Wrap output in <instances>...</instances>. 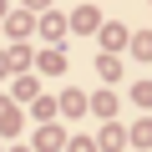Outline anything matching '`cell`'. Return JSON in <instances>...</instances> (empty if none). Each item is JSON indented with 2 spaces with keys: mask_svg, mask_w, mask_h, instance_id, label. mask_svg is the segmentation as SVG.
<instances>
[]
</instances>
